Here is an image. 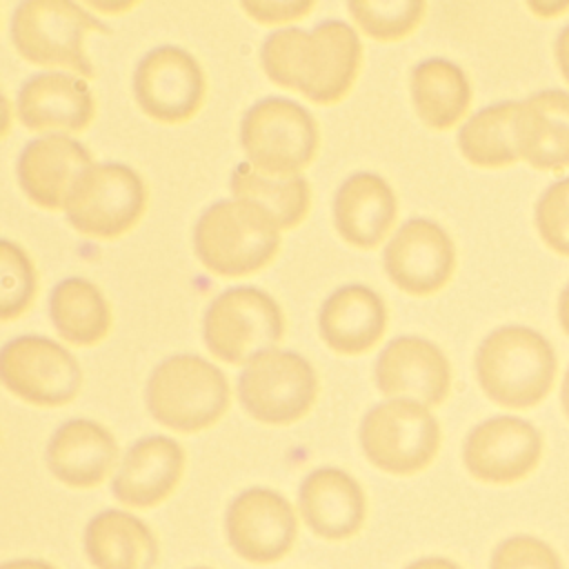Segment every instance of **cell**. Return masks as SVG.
I'll list each match as a JSON object with an SVG mask.
<instances>
[{
	"instance_id": "1",
	"label": "cell",
	"mask_w": 569,
	"mask_h": 569,
	"mask_svg": "<svg viewBox=\"0 0 569 569\" xmlns=\"http://www.w3.org/2000/svg\"><path fill=\"white\" fill-rule=\"evenodd\" d=\"M360 38L342 20H325L311 31L296 27L269 33L260 49L264 73L311 102H338L353 84L360 67Z\"/></svg>"
},
{
	"instance_id": "2",
	"label": "cell",
	"mask_w": 569,
	"mask_h": 569,
	"mask_svg": "<svg viewBox=\"0 0 569 569\" xmlns=\"http://www.w3.org/2000/svg\"><path fill=\"white\" fill-rule=\"evenodd\" d=\"M473 367L482 391L493 402L507 409H529L553 385L556 353L536 329L505 325L478 345Z\"/></svg>"
},
{
	"instance_id": "3",
	"label": "cell",
	"mask_w": 569,
	"mask_h": 569,
	"mask_svg": "<svg viewBox=\"0 0 569 569\" xmlns=\"http://www.w3.org/2000/svg\"><path fill=\"white\" fill-rule=\"evenodd\" d=\"M280 227L253 200H220L207 207L193 229L198 260L220 276H244L264 267L280 247Z\"/></svg>"
},
{
	"instance_id": "4",
	"label": "cell",
	"mask_w": 569,
	"mask_h": 569,
	"mask_svg": "<svg viewBox=\"0 0 569 569\" xmlns=\"http://www.w3.org/2000/svg\"><path fill=\"white\" fill-rule=\"evenodd\" d=\"M144 400L162 427L200 431L227 411L229 382L213 362L193 353H176L151 371Z\"/></svg>"
},
{
	"instance_id": "5",
	"label": "cell",
	"mask_w": 569,
	"mask_h": 569,
	"mask_svg": "<svg viewBox=\"0 0 569 569\" xmlns=\"http://www.w3.org/2000/svg\"><path fill=\"white\" fill-rule=\"evenodd\" d=\"M87 31H109V27L67 0H24L11 18V40L22 58L91 78L93 64L82 47Z\"/></svg>"
},
{
	"instance_id": "6",
	"label": "cell",
	"mask_w": 569,
	"mask_h": 569,
	"mask_svg": "<svg viewBox=\"0 0 569 569\" xmlns=\"http://www.w3.org/2000/svg\"><path fill=\"white\" fill-rule=\"evenodd\" d=\"M284 333L278 302L256 287H231L213 298L204 311L202 336L207 349L231 365L249 362L271 351Z\"/></svg>"
},
{
	"instance_id": "7",
	"label": "cell",
	"mask_w": 569,
	"mask_h": 569,
	"mask_svg": "<svg viewBox=\"0 0 569 569\" xmlns=\"http://www.w3.org/2000/svg\"><path fill=\"white\" fill-rule=\"evenodd\" d=\"M440 445L433 413L413 400L391 398L369 409L360 422V447L378 469L409 476L425 469Z\"/></svg>"
},
{
	"instance_id": "8",
	"label": "cell",
	"mask_w": 569,
	"mask_h": 569,
	"mask_svg": "<svg viewBox=\"0 0 569 569\" xmlns=\"http://www.w3.org/2000/svg\"><path fill=\"white\" fill-rule=\"evenodd\" d=\"M240 142L251 167L271 176H293L316 156L318 127L305 107L271 96L242 116Z\"/></svg>"
},
{
	"instance_id": "9",
	"label": "cell",
	"mask_w": 569,
	"mask_h": 569,
	"mask_svg": "<svg viewBox=\"0 0 569 569\" xmlns=\"http://www.w3.org/2000/svg\"><path fill=\"white\" fill-rule=\"evenodd\" d=\"M147 207L142 178L120 164H91L71 187L64 211L71 227L96 238H116L129 231Z\"/></svg>"
},
{
	"instance_id": "10",
	"label": "cell",
	"mask_w": 569,
	"mask_h": 569,
	"mask_svg": "<svg viewBox=\"0 0 569 569\" xmlns=\"http://www.w3.org/2000/svg\"><path fill=\"white\" fill-rule=\"evenodd\" d=\"M318 378L296 351L271 349L244 365L238 376V398L249 416L264 425H291L313 405Z\"/></svg>"
},
{
	"instance_id": "11",
	"label": "cell",
	"mask_w": 569,
	"mask_h": 569,
	"mask_svg": "<svg viewBox=\"0 0 569 569\" xmlns=\"http://www.w3.org/2000/svg\"><path fill=\"white\" fill-rule=\"evenodd\" d=\"M0 376L9 391L40 407H60L82 385L78 360L44 336H20L0 351Z\"/></svg>"
},
{
	"instance_id": "12",
	"label": "cell",
	"mask_w": 569,
	"mask_h": 569,
	"mask_svg": "<svg viewBox=\"0 0 569 569\" xmlns=\"http://www.w3.org/2000/svg\"><path fill=\"white\" fill-rule=\"evenodd\" d=\"M133 93L147 116L178 124L198 111L204 96V76L189 51L164 44L144 53L138 62Z\"/></svg>"
},
{
	"instance_id": "13",
	"label": "cell",
	"mask_w": 569,
	"mask_h": 569,
	"mask_svg": "<svg viewBox=\"0 0 569 569\" xmlns=\"http://www.w3.org/2000/svg\"><path fill=\"white\" fill-rule=\"evenodd\" d=\"M542 456L540 431L516 416H493L476 425L462 445L467 471L482 482L509 485L529 476Z\"/></svg>"
},
{
	"instance_id": "14",
	"label": "cell",
	"mask_w": 569,
	"mask_h": 569,
	"mask_svg": "<svg viewBox=\"0 0 569 569\" xmlns=\"http://www.w3.org/2000/svg\"><path fill=\"white\" fill-rule=\"evenodd\" d=\"M224 531L231 549L256 565L280 560L293 545L298 520L278 491L251 487L238 493L224 516Z\"/></svg>"
},
{
	"instance_id": "15",
	"label": "cell",
	"mask_w": 569,
	"mask_h": 569,
	"mask_svg": "<svg viewBox=\"0 0 569 569\" xmlns=\"http://www.w3.org/2000/svg\"><path fill=\"white\" fill-rule=\"evenodd\" d=\"M382 262L396 287L413 296H427L451 278L456 249L440 224L411 218L387 242Z\"/></svg>"
},
{
	"instance_id": "16",
	"label": "cell",
	"mask_w": 569,
	"mask_h": 569,
	"mask_svg": "<svg viewBox=\"0 0 569 569\" xmlns=\"http://www.w3.org/2000/svg\"><path fill=\"white\" fill-rule=\"evenodd\" d=\"M378 391L407 398L425 407L440 405L451 387L445 353L420 336H398L385 345L373 367Z\"/></svg>"
},
{
	"instance_id": "17",
	"label": "cell",
	"mask_w": 569,
	"mask_h": 569,
	"mask_svg": "<svg viewBox=\"0 0 569 569\" xmlns=\"http://www.w3.org/2000/svg\"><path fill=\"white\" fill-rule=\"evenodd\" d=\"M91 153L64 133L31 140L18 158V182L36 204L60 209L76 180L89 169Z\"/></svg>"
},
{
	"instance_id": "18",
	"label": "cell",
	"mask_w": 569,
	"mask_h": 569,
	"mask_svg": "<svg viewBox=\"0 0 569 569\" xmlns=\"http://www.w3.org/2000/svg\"><path fill=\"white\" fill-rule=\"evenodd\" d=\"M513 140L518 156L536 169L560 171L569 167V93L542 89L518 102Z\"/></svg>"
},
{
	"instance_id": "19",
	"label": "cell",
	"mask_w": 569,
	"mask_h": 569,
	"mask_svg": "<svg viewBox=\"0 0 569 569\" xmlns=\"http://www.w3.org/2000/svg\"><path fill=\"white\" fill-rule=\"evenodd\" d=\"M18 118L27 129L80 131L93 120V96L84 80L64 71H40L18 91Z\"/></svg>"
},
{
	"instance_id": "20",
	"label": "cell",
	"mask_w": 569,
	"mask_h": 569,
	"mask_svg": "<svg viewBox=\"0 0 569 569\" xmlns=\"http://www.w3.org/2000/svg\"><path fill=\"white\" fill-rule=\"evenodd\" d=\"M182 467L184 451L173 438H142L127 449L111 491L129 507H153L176 489Z\"/></svg>"
},
{
	"instance_id": "21",
	"label": "cell",
	"mask_w": 569,
	"mask_h": 569,
	"mask_svg": "<svg viewBox=\"0 0 569 569\" xmlns=\"http://www.w3.org/2000/svg\"><path fill=\"white\" fill-rule=\"evenodd\" d=\"M298 505L307 527L327 540L353 536L365 520V493L360 485L336 467L311 471L298 491Z\"/></svg>"
},
{
	"instance_id": "22",
	"label": "cell",
	"mask_w": 569,
	"mask_h": 569,
	"mask_svg": "<svg viewBox=\"0 0 569 569\" xmlns=\"http://www.w3.org/2000/svg\"><path fill=\"white\" fill-rule=\"evenodd\" d=\"M44 458L49 471L60 482L93 487L109 476L118 458V445L107 427L87 418H73L53 431Z\"/></svg>"
},
{
	"instance_id": "23",
	"label": "cell",
	"mask_w": 569,
	"mask_h": 569,
	"mask_svg": "<svg viewBox=\"0 0 569 569\" xmlns=\"http://www.w3.org/2000/svg\"><path fill=\"white\" fill-rule=\"evenodd\" d=\"M396 220V196L385 178L360 171L349 176L333 196V224L353 247L380 244Z\"/></svg>"
},
{
	"instance_id": "24",
	"label": "cell",
	"mask_w": 569,
	"mask_h": 569,
	"mask_svg": "<svg viewBox=\"0 0 569 569\" xmlns=\"http://www.w3.org/2000/svg\"><path fill=\"white\" fill-rule=\"evenodd\" d=\"M387 325L382 298L365 284L336 289L320 307V338L338 353L356 356L371 349Z\"/></svg>"
},
{
	"instance_id": "25",
	"label": "cell",
	"mask_w": 569,
	"mask_h": 569,
	"mask_svg": "<svg viewBox=\"0 0 569 569\" xmlns=\"http://www.w3.org/2000/svg\"><path fill=\"white\" fill-rule=\"evenodd\" d=\"M84 553L96 569H153L160 549L153 531L138 516L107 509L89 520Z\"/></svg>"
},
{
	"instance_id": "26",
	"label": "cell",
	"mask_w": 569,
	"mask_h": 569,
	"mask_svg": "<svg viewBox=\"0 0 569 569\" xmlns=\"http://www.w3.org/2000/svg\"><path fill=\"white\" fill-rule=\"evenodd\" d=\"M411 100L425 124L447 129L467 111L471 87L465 71L451 60L427 58L411 71Z\"/></svg>"
},
{
	"instance_id": "27",
	"label": "cell",
	"mask_w": 569,
	"mask_h": 569,
	"mask_svg": "<svg viewBox=\"0 0 569 569\" xmlns=\"http://www.w3.org/2000/svg\"><path fill=\"white\" fill-rule=\"evenodd\" d=\"M49 316L56 331L73 345H93L111 327V311L100 289L84 278L60 280L49 296Z\"/></svg>"
},
{
	"instance_id": "28",
	"label": "cell",
	"mask_w": 569,
	"mask_h": 569,
	"mask_svg": "<svg viewBox=\"0 0 569 569\" xmlns=\"http://www.w3.org/2000/svg\"><path fill=\"white\" fill-rule=\"evenodd\" d=\"M231 191L267 209L280 229L296 227L309 209V184L298 173L271 176L251 164H238L231 173Z\"/></svg>"
},
{
	"instance_id": "29",
	"label": "cell",
	"mask_w": 569,
	"mask_h": 569,
	"mask_svg": "<svg viewBox=\"0 0 569 569\" xmlns=\"http://www.w3.org/2000/svg\"><path fill=\"white\" fill-rule=\"evenodd\" d=\"M518 102H496L476 111L458 131L462 156L478 167H505L516 162L513 118Z\"/></svg>"
},
{
	"instance_id": "30",
	"label": "cell",
	"mask_w": 569,
	"mask_h": 569,
	"mask_svg": "<svg viewBox=\"0 0 569 569\" xmlns=\"http://www.w3.org/2000/svg\"><path fill=\"white\" fill-rule=\"evenodd\" d=\"M360 29L376 40H398L416 29L425 13L418 0H351L347 4Z\"/></svg>"
},
{
	"instance_id": "31",
	"label": "cell",
	"mask_w": 569,
	"mask_h": 569,
	"mask_svg": "<svg viewBox=\"0 0 569 569\" xmlns=\"http://www.w3.org/2000/svg\"><path fill=\"white\" fill-rule=\"evenodd\" d=\"M0 318L20 316L36 293V271L24 249L11 240L0 242Z\"/></svg>"
},
{
	"instance_id": "32",
	"label": "cell",
	"mask_w": 569,
	"mask_h": 569,
	"mask_svg": "<svg viewBox=\"0 0 569 569\" xmlns=\"http://www.w3.org/2000/svg\"><path fill=\"white\" fill-rule=\"evenodd\" d=\"M533 218L542 242L569 256V178H560L542 191Z\"/></svg>"
},
{
	"instance_id": "33",
	"label": "cell",
	"mask_w": 569,
	"mask_h": 569,
	"mask_svg": "<svg viewBox=\"0 0 569 569\" xmlns=\"http://www.w3.org/2000/svg\"><path fill=\"white\" fill-rule=\"evenodd\" d=\"M489 569H565L558 551L529 533H516L491 551Z\"/></svg>"
},
{
	"instance_id": "34",
	"label": "cell",
	"mask_w": 569,
	"mask_h": 569,
	"mask_svg": "<svg viewBox=\"0 0 569 569\" xmlns=\"http://www.w3.org/2000/svg\"><path fill=\"white\" fill-rule=\"evenodd\" d=\"M240 7L258 22H280L305 16L313 2H240Z\"/></svg>"
},
{
	"instance_id": "35",
	"label": "cell",
	"mask_w": 569,
	"mask_h": 569,
	"mask_svg": "<svg viewBox=\"0 0 569 569\" xmlns=\"http://www.w3.org/2000/svg\"><path fill=\"white\" fill-rule=\"evenodd\" d=\"M553 53H556V62H558V69H560L562 78L569 82V24L562 27L560 33L556 36Z\"/></svg>"
},
{
	"instance_id": "36",
	"label": "cell",
	"mask_w": 569,
	"mask_h": 569,
	"mask_svg": "<svg viewBox=\"0 0 569 569\" xmlns=\"http://www.w3.org/2000/svg\"><path fill=\"white\" fill-rule=\"evenodd\" d=\"M405 569H460L456 562L447 560V558H440V556H427V558H420L416 562H411L409 567Z\"/></svg>"
},
{
	"instance_id": "37",
	"label": "cell",
	"mask_w": 569,
	"mask_h": 569,
	"mask_svg": "<svg viewBox=\"0 0 569 569\" xmlns=\"http://www.w3.org/2000/svg\"><path fill=\"white\" fill-rule=\"evenodd\" d=\"M558 320H560L562 331L569 336V282L565 284V289L560 291V298H558Z\"/></svg>"
},
{
	"instance_id": "38",
	"label": "cell",
	"mask_w": 569,
	"mask_h": 569,
	"mask_svg": "<svg viewBox=\"0 0 569 569\" xmlns=\"http://www.w3.org/2000/svg\"><path fill=\"white\" fill-rule=\"evenodd\" d=\"M0 569H56L53 565L44 562V560H33V558H20V560H11L4 562Z\"/></svg>"
},
{
	"instance_id": "39",
	"label": "cell",
	"mask_w": 569,
	"mask_h": 569,
	"mask_svg": "<svg viewBox=\"0 0 569 569\" xmlns=\"http://www.w3.org/2000/svg\"><path fill=\"white\" fill-rule=\"evenodd\" d=\"M533 13L542 16V18H549V16H556V13H562L569 9V2H553V4H536V2H529L527 4Z\"/></svg>"
},
{
	"instance_id": "40",
	"label": "cell",
	"mask_w": 569,
	"mask_h": 569,
	"mask_svg": "<svg viewBox=\"0 0 569 569\" xmlns=\"http://www.w3.org/2000/svg\"><path fill=\"white\" fill-rule=\"evenodd\" d=\"M560 402H562V409H565V413H567V418H569V369H567V373H565V378H562Z\"/></svg>"
},
{
	"instance_id": "41",
	"label": "cell",
	"mask_w": 569,
	"mask_h": 569,
	"mask_svg": "<svg viewBox=\"0 0 569 569\" xmlns=\"http://www.w3.org/2000/svg\"><path fill=\"white\" fill-rule=\"evenodd\" d=\"M193 569H209V567H193Z\"/></svg>"
}]
</instances>
